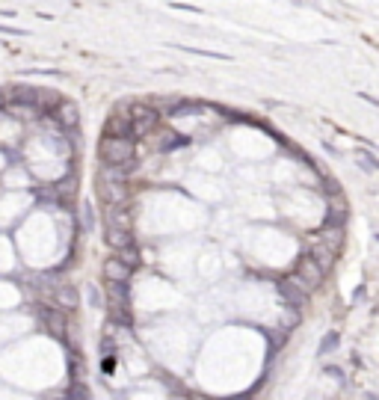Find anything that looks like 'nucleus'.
<instances>
[{"label":"nucleus","instance_id":"1","mask_svg":"<svg viewBox=\"0 0 379 400\" xmlns=\"http://www.w3.org/2000/svg\"><path fill=\"white\" fill-rule=\"evenodd\" d=\"M98 154H101L104 166H125L136 160V143L134 139H119V137H104L101 146H98Z\"/></svg>","mask_w":379,"mask_h":400},{"label":"nucleus","instance_id":"2","mask_svg":"<svg viewBox=\"0 0 379 400\" xmlns=\"http://www.w3.org/2000/svg\"><path fill=\"white\" fill-rule=\"evenodd\" d=\"M323 279H326V273L311 261V258H308V252H305V255H299L296 270H294V282H296L299 288H303V291H314V288H320V285H323Z\"/></svg>","mask_w":379,"mask_h":400},{"label":"nucleus","instance_id":"3","mask_svg":"<svg viewBox=\"0 0 379 400\" xmlns=\"http://www.w3.org/2000/svg\"><path fill=\"white\" fill-rule=\"evenodd\" d=\"M127 119H131V134H134V139L136 137H148L157 125H161V113H157L154 107H148V104H136Z\"/></svg>","mask_w":379,"mask_h":400},{"label":"nucleus","instance_id":"4","mask_svg":"<svg viewBox=\"0 0 379 400\" xmlns=\"http://www.w3.org/2000/svg\"><path fill=\"white\" fill-rule=\"evenodd\" d=\"M39 323L45 326V332H51L59 341H65V329H68V317L65 312H59L54 306H42L39 308Z\"/></svg>","mask_w":379,"mask_h":400},{"label":"nucleus","instance_id":"5","mask_svg":"<svg viewBox=\"0 0 379 400\" xmlns=\"http://www.w3.org/2000/svg\"><path fill=\"white\" fill-rule=\"evenodd\" d=\"M127 193H131L127 181H104V178H98V196H101V202L107 208L125 205L127 202Z\"/></svg>","mask_w":379,"mask_h":400},{"label":"nucleus","instance_id":"6","mask_svg":"<svg viewBox=\"0 0 379 400\" xmlns=\"http://www.w3.org/2000/svg\"><path fill=\"white\" fill-rule=\"evenodd\" d=\"M104 228L107 232H113V228H119V232H134V214L127 205H113L104 211Z\"/></svg>","mask_w":379,"mask_h":400},{"label":"nucleus","instance_id":"7","mask_svg":"<svg viewBox=\"0 0 379 400\" xmlns=\"http://www.w3.org/2000/svg\"><path fill=\"white\" fill-rule=\"evenodd\" d=\"M276 291H278V297H282V303L291 306V308H303L308 303V291H303L294 279H282V282H276Z\"/></svg>","mask_w":379,"mask_h":400},{"label":"nucleus","instance_id":"8","mask_svg":"<svg viewBox=\"0 0 379 400\" xmlns=\"http://www.w3.org/2000/svg\"><path fill=\"white\" fill-rule=\"evenodd\" d=\"M101 273H104V282L110 285V282H131L134 270L127 267V264H122V261H119V258L113 255V258H107V261H104Z\"/></svg>","mask_w":379,"mask_h":400},{"label":"nucleus","instance_id":"9","mask_svg":"<svg viewBox=\"0 0 379 400\" xmlns=\"http://www.w3.org/2000/svg\"><path fill=\"white\" fill-rule=\"evenodd\" d=\"M104 137H119V139H134L131 134V119H127L125 113H116L107 119V128H104Z\"/></svg>","mask_w":379,"mask_h":400},{"label":"nucleus","instance_id":"10","mask_svg":"<svg viewBox=\"0 0 379 400\" xmlns=\"http://www.w3.org/2000/svg\"><path fill=\"white\" fill-rule=\"evenodd\" d=\"M51 299H54V308H59V312H68V308H77V291L72 285H57L51 291Z\"/></svg>","mask_w":379,"mask_h":400},{"label":"nucleus","instance_id":"11","mask_svg":"<svg viewBox=\"0 0 379 400\" xmlns=\"http://www.w3.org/2000/svg\"><path fill=\"white\" fill-rule=\"evenodd\" d=\"M335 255H338V252H335V249H329L326 243H314L311 249H308V258H311V261H314L317 267H320L323 273L335 264Z\"/></svg>","mask_w":379,"mask_h":400},{"label":"nucleus","instance_id":"12","mask_svg":"<svg viewBox=\"0 0 379 400\" xmlns=\"http://www.w3.org/2000/svg\"><path fill=\"white\" fill-rule=\"evenodd\" d=\"M107 243L119 252V249H125V246H134L136 237H134V232H119V228H113V232H107Z\"/></svg>","mask_w":379,"mask_h":400},{"label":"nucleus","instance_id":"13","mask_svg":"<svg viewBox=\"0 0 379 400\" xmlns=\"http://www.w3.org/2000/svg\"><path fill=\"white\" fill-rule=\"evenodd\" d=\"M116 258H119V261H122V264H127L131 270H136V267H139V261H143V258H139V246H136V243H134V246L119 249Z\"/></svg>","mask_w":379,"mask_h":400},{"label":"nucleus","instance_id":"14","mask_svg":"<svg viewBox=\"0 0 379 400\" xmlns=\"http://www.w3.org/2000/svg\"><path fill=\"white\" fill-rule=\"evenodd\" d=\"M347 223V208L344 202H338L335 208L329 205V214H326V226H332V228H341Z\"/></svg>","mask_w":379,"mask_h":400},{"label":"nucleus","instance_id":"15","mask_svg":"<svg viewBox=\"0 0 379 400\" xmlns=\"http://www.w3.org/2000/svg\"><path fill=\"white\" fill-rule=\"evenodd\" d=\"M338 344H341V335L338 332H326L320 338V347H317V356H329V353H335Z\"/></svg>","mask_w":379,"mask_h":400},{"label":"nucleus","instance_id":"16","mask_svg":"<svg viewBox=\"0 0 379 400\" xmlns=\"http://www.w3.org/2000/svg\"><path fill=\"white\" fill-rule=\"evenodd\" d=\"M65 400H92V392H89V386L81 383V379H74L72 386H68V394Z\"/></svg>","mask_w":379,"mask_h":400},{"label":"nucleus","instance_id":"17","mask_svg":"<svg viewBox=\"0 0 379 400\" xmlns=\"http://www.w3.org/2000/svg\"><path fill=\"white\" fill-rule=\"evenodd\" d=\"M356 163L365 169V172H376V157L371 152H365V148H356Z\"/></svg>","mask_w":379,"mask_h":400},{"label":"nucleus","instance_id":"18","mask_svg":"<svg viewBox=\"0 0 379 400\" xmlns=\"http://www.w3.org/2000/svg\"><path fill=\"white\" fill-rule=\"evenodd\" d=\"M59 122H63V125H77V107L74 104L59 107Z\"/></svg>","mask_w":379,"mask_h":400},{"label":"nucleus","instance_id":"19","mask_svg":"<svg viewBox=\"0 0 379 400\" xmlns=\"http://www.w3.org/2000/svg\"><path fill=\"white\" fill-rule=\"evenodd\" d=\"M178 146H187V137H181V134H166L163 143H161L163 152H172V148H178Z\"/></svg>","mask_w":379,"mask_h":400},{"label":"nucleus","instance_id":"20","mask_svg":"<svg viewBox=\"0 0 379 400\" xmlns=\"http://www.w3.org/2000/svg\"><path fill=\"white\" fill-rule=\"evenodd\" d=\"M86 299H89V306H92V308H104V297H101V291H98L95 285H86Z\"/></svg>","mask_w":379,"mask_h":400},{"label":"nucleus","instance_id":"21","mask_svg":"<svg viewBox=\"0 0 379 400\" xmlns=\"http://www.w3.org/2000/svg\"><path fill=\"white\" fill-rule=\"evenodd\" d=\"M326 374H329V377H335V379H344V374H341V368H326Z\"/></svg>","mask_w":379,"mask_h":400},{"label":"nucleus","instance_id":"22","mask_svg":"<svg viewBox=\"0 0 379 400\" xmlns=\"http://www.w3.org/2000/svg\"><path fill=\"white\" fill-rule=\"evenodd\" d=\"M3 104H6V98H3V92H0V110H3Z\"/></svg>","mask_w":379,"mask_h":400}]
</instances>
